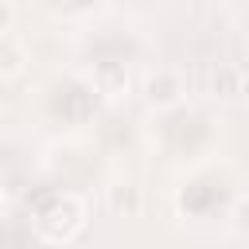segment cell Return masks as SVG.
Instances as JSON below:
<instances>
[{
    "mask_svg": "<svg viewBox=\"0 0 249 249\" xmlns=\"http://www.w3.org/2000/svg\"><path fill=\"white\" fill-rule=\"evenodd\" d=\"M148 97H152V101H175V97H179V86H175V78H167V74H160V78H148Z\"/></svg>",
    "mask_w": 249,
    "mask_h": 249,
    "instance_id": "1",
    "label": "cell"
},
{
    "mask_svg": "<svg viewBox=\"0 0 249 249\" xmlns=\"http://www.w3.org/2000/svg\"><path fill=\"white\" fill-rule=\"evenodd\" d=\"M19 62H23L19 47H16L12 39H4V35H0V74H16V70H19Z\"/></svg>",
    "mask_w": 249,
    "mask_h": 249,
    "instance_id": "2",
    "label": "cell"
},
{
    "mask_svg": "<svg viewBox=\"0 0 249 249\" xmlns=\"http://www.w3.org/2000/svg\"><path fill=\"white\" fill-rule=\"evenodd\" d=\"M8 19H12V12H8V4L0 0V35H4V27H8Z\"/></svg>",
    "mask_w": 249,
    "mask_h": 249,
    "instance_id": "3",
    "label": "cell"
}]
</instances>
